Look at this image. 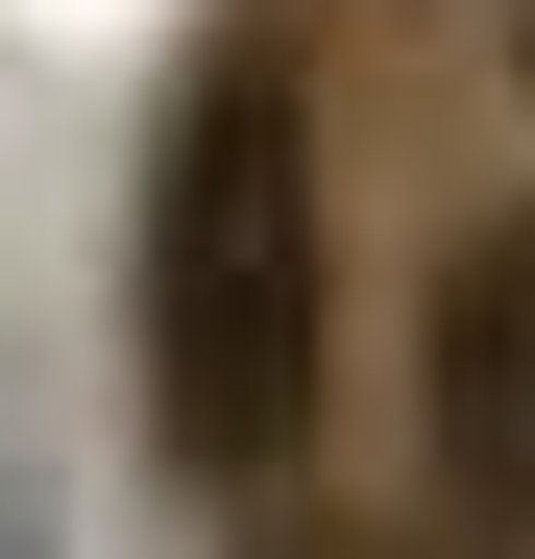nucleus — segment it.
<instances>
[{
    "label": "nucleus",
    "mask_w": 535,
    "mask_h": 559,
    "mask_svg": "<svg viewBox=\"0 0 535 559\" xmlns=\"http://www.w3.org/2000/svg\"><path fill=\"white\" fill-rule=\"evenodd\" d=\"M317 365H341V293H317V122L293 73L219 49L195 98H170V170H146V390L170 438L268 487V462L317 438Z\"/></svg>",
    "instance_id": "1"
},
{
    "label": "nucleus",
    "mask_w": 535,
    "mask_h": 559,
    "mask_svg": "<svg viewBox=\"0 0 535 559\" xmlns=\"http://www.w3.org/2000/svg\"><path fill=\"white\" fill-rule=\"evenodd\" d=\"M438 511L535 559V219L438 267Z\"/></svg>",
    "instance_id": "2"
},
{
    "label": "nucleus",
    "mask_w": 535,
    "mask_h": 559,
    "mask_svg": "<svg viewBox=\"0 0 535 559\" xmlns=\"http://www.w3.org/2000/svg\"><path fill=\"white\" fill-rule=\"evenodd\" d=\"M511 49H535V25H511Z\"/></svg>",
    "instance_id": "3"
}]
</instances>
